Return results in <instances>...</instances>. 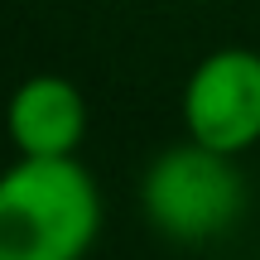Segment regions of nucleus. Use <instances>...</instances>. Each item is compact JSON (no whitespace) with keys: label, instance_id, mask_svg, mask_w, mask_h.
I'll return each mask as SVG.
<instances>
[{"label":"nucleus","instance_id":"1","mask_svg":"<svg viewBox=\"0 0 260 260\" xmlns=\"http://www.w3.org/2000/svg\"><path fill=\"white\" fill-rule=\"evenodd\" d=\"M102 236V188L82 159L0 169V260H87Z\"/></svg>","mask_w":260,"mask_h":260},{"label":"nucleus","instance_id":"2","mask_svg":"<svg viewBox=\"0 0 260 260\" xmlns=\"http://www.w3.org/2000/svg\"><path fill=\"white\" fill-rule=\"evenodd\" d=\"M251 207V188L236 159L178 140L159 149L140 174V212L149 232L169 246H212L236 232Z\"/></svg>","mask_w":260,"mask_h":260},{"label":"nucleus","instance_id":"3","mask_svg":"<svg viewBox=\"0 0 260 260\" xmlns=\"http://www.w3.org/2000/svg\"><path fill=\"white\" fill-rule=\"evenodd\" d=\"M183 140L212 154L241 159L260 145V48L222 44L193 63L178 96Z\"/></svg>","mask_w":260,"mask_h":260},{"label":"nucleus","instance_id":"4","mask_svg":"<svg viewBox=\"0 0 260 260\" xmlns=\"http://www.w3.org/2000/svg\"><path fill=\"white\" fill-rule=\"evenodd\" d=\"M15 159H77L87 140V96L63 73H34L5 96Z\"/></svg>","mask_w":260,"mask_h":260}]
</instances>
